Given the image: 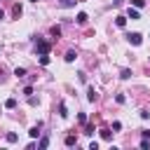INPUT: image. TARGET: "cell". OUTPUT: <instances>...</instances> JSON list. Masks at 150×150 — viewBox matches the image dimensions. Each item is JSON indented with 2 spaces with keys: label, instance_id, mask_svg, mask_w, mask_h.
<instances>
[{
  "label": "cell",
  "instance_id": "6",
  "mask_svg": "<svg viewBox=\"0 0 150 150\" xmlns=\"http://www.w3.org/2000/svg\"><path fill=\"white\" fill-rule=\"evenodd\" d=\"M129 19H134V21H136V19H141V14H138V9H136V7H129Z\"/></svg>",
  "mask_w": 150,
  "mask_h": 150
},
{
  "label": "cell",
  "instance_id": "14",
  "mask_svg": "<svg viewBox=\"0 0 150 150\" xmlns=\"http://www.w3.org/2000/svg\"><path fill=\"white\" fill-rule=\"evenodd\" d=\"M47 145H49V136H42L40 143H38V148H47Z\"/></svg>",
  "mask_w": 150,
  "mask_h": 150
},
{
  "label": "cell",
  "instance_id": "13",
  "mask_svg": "<svg viewBox=\"0 0 150 150\" xmlns=\"http://www.w3.org/2000/svg\"><path fill=\"white\" fill-rule=\"evenodd\" d=\"M16 141H19V136H16L14 131H9V134H7V143H16Z\"/></svg>",
  "mask_w": 150,
  "mask_h": 150
},
{
  "label": "cell",
  "instance_id": "7",
  "mask_svg": "<svg viewBox=\"0 0 150 150\" xmlns=\"http://www.w3.org/2000/svg\"><path fill=\"white\" fill-rule=\"evenodd\" d=\"M21 12H23V7H21V5L16 2V5L12 7V14H14V16H21Z\"/></svg>",
  "mask_w": 150,
  "mask_h": 150
},
{
  "label": "cell",
  "instance_id": "26",
  "mask_svg": "<svg viewBox=\"0 0 150 150\" xmlns=\"http://www.w3.org/2000/svg\"><path fill=\"white\" fill-rule=\"evenodd\" d=\"M141 136H143V138H150V131H148V129H143V131H141Z\"/></svg>",
  "mask_w": 150,
  "mask_h": 150
},
{
  "label": "cell",
  "instance_id": "10",
  "mask_svg": "<svg viewBox=\"0 0 150 150\" xmlns=\"http://www.w3.org/2000/svg\"><path fill=\"white\" fill-rule=\"evenodd\" d=\"M101 138H103V141H110V138H112L110 129H101Z\"/></svg>",
  "mask_w": 150,
  "mask_h": 150
},
{
  "label": "cell",
  "instance_id": "20",
  "mask_svg": "<svg viewBox=\"0 0 150 150\" xmlns=\"http://www.w3.org/2000/svg\"><path fill=\"white\" fill-rule=\"evenodd\" d=\"M40 63H42V66H49V56H47V54H40Z\"/></svg>",
  "mask_w": 150,
  "mask_h": 150
},
{
  "label": "cell",
  "instance_id": "25",
  "mask_svg": "<svg viewBox=\"0 0 150 150\" xmlns=\"http://www.w3.org/2000/svg\"><path fill=\"white\" fill-rule=\"evenodd\" d=\"M115 101H117V103H124L127 98H124V94H117V96H115Z\"/></svg>",
  "mask_w": 150,
  "mask_h": 150
},
{
  "label": "cell",
  "instance_id": "3",
  "mask_svg": "<svg viewBox=\"0 0 150 150\" xmlns=\"http://www.w3.org/2000/svg\"><path fill=\"white\" fill-rule=\"evenodd\" d=\"M40 127H42L40 122H38L35 127H30V131H28V134H30V138H38V136H40Z\"/></svg>",
  "mask_w": 150,
  "mask_h": 150
},
{
  "label": "cell",
  "instance_id": "8",
  "mask_svg": "<svg viewBox=\"0 0 150 150\" xmlns=\"http://www.w3.org/2000/svg\"><path fill=\"white\" fill-rule=\"evenodd\" d=\"M87 19H89V16H87L84 12H80V14L75 16V21H77V23H87Z\"/></svg>",
  "mask_w": 150,
  "mask_h": 150
},
{
  "label": "cell",
  "instance_id": "15",
  "mask_svg": "<svg viewBox=\"0 0 150 150\" xmlns=\"http://www.w3.org/2000/svg\"><path fill=\"white\" fill-rule=\"evenodd\" d=\"M49 33H52L54 38H59V35H61V26H52V30H49Z\"/></svg>",
  "mask_w": 150,
  "mask_h": 150
},
{
  "label": "cell",
  "instance_id": "5",
  "mask_svg": "<svg viewBox=\"0 0 150 150\" xmlns=\"http://www.w3.org/2000/svg\"><path fill=\"white\" fill-rule=\"evenodd\" d=\"M66 145H68V148H73V145H77V138H75L73 134H68V136H66Z\"/></svg>",
  "mask_w": 150,
  "mask_h": 150
},
{
  "label": "cell",
  "instance_id": "1",
  "mask_svg": "<svg viewBox=\"0 0 150 150\" xmlns=\"http://www.w3.org/2000/svg\"><path fill=\"white\" fill-rule=\"evenodd\" d=\"M35 52L38 54H49V42L47 40H38L35 42Z\"/></svg>",
  "mask_w": 150,
  "mask_h": 150
},
{
  "label": "cell",
  "instance_id": "22",
  "mask_svg": "<svg viewBox=\"0 0 150 150\" xmlns=\"http://www.w3.org/2000/svg\"><path fill=\"white\" fill-rule=\"evenodd\" d=\"M141 148H143V150H150V138H143V141H141Z\"/></svg>",
  "mask_w": 150,
  "mask_h": 150
},
{
  "label": "cell",
  "instance_id": "4",
  "mask_svg": "<svg viewBox=\"0 0 150 150\" xmlns=\"http://www.w3.org/2000/svg\"><path fill=\"white\" fill-rule=\"evenodd\" d=\"M87 98H89V101H91V103H94V101H96V98H98V94H96V91H94V87H89V89H87Z\"/></svg>",
  "mask_w": 150,
  "mask_h": 150
},
{
  "label": "cell",
  "instance_id": "18",
  "mask_svg": "<svg viewBox=\"0 0 150 150\" xmlns=\"http://www.w3.org/2000/svg\"><path fill=\"white\" fill-rule=\"evenodd\" d=\"M59 115H61V117H68V110H66V103H61V105H59Z\"/></svg>",
  "mask_w": 150,
  "mask_h": 150
},
{
  "label": "cell",
  "instance_id": "23",
  "mask_svg": "<svg viewBox=\"0 0 150 150\" xmlns=\"http://www.w3.org/2000/svg\"><path fill=\"white\" fill-rule=\"evenodd\" d=\"M77 0H61V7H73Z\"/></svg>",
  "mask_w": 150,
  "mask_h": 150
},
{
  "label": "cell",
  "instance_id": "2",
  "mask_svg": "<svg viewBox=\"0 0 150 150\" xmlns=\"http://www.w3.org/2000/svg\"><path fill=\"white\" fill-rule=\"evenodd\" d=\"M127 40H129L131 45H141V42H143V35H141V33H129Z\"/></svg>",
  "mask_w": 150,
  "mask_h": 150
},
{
  "label": "cell",
  "instance_id": "12",
  "mask_svg": "<svg viewBox=\"0 0 150 150\" xmlns=\"http://www.w3.org/2000/svg\"><path fill=\"white\" fill-rule=\"evenodd\" d=\"M5 108H9V110L16 108V98H7V101H5Z\"/></svg>",
  "mask_w": 150,
  "mask_h": 150
},
{
  "label": "cell",
  "instance_id": "29",
  "mask_svg": "<svg viewBox=\"0 0 150 150\" xmlns=\"http://www.w3.org/2000/svg\"><path fill=\"white\" fill-rule=\"evenodd\" d=\"M30 2H38V0H30Z\"/></svg>",
  "mask_w": 150,
  "mask_h": 150
},
{
  "label": "cell",
  "instance_id": "17",
  "mask_svg": "<svg viewBox=\"0 0 150 150\" xmlns=\"http://www.w3.org/2000/svg\"><path fill=\"white\" fill-rule=\"evenodd\" d=\"M120 77H122V80H129V77H131V70H129V68H124V70L120 73Z\"/></svg>",
  "mask_w": 150,
  "mask_h": 150
},
{
  "label": "cell",
  "instance_id": "16",
  "mask_svg": "<svg viewBox=\"0 0 150 150\" xmlns=\"http://www.w3.org/2000/svg\"><path fill=\"white\" fill-rule=\"evenodd\" d=\"M66 61H68V63H73V61H75V52H73V49H70V52H66Z\"/></svg>",
  "mask_w": 150,
  "mask_h": 150
},
{
  "label": "cell",
  "instance_id": "11",
  "mask_svg": "<svg viewBox=\"0 0 150 150\" xmlns=\"http://www.w3.org/2000/svg\"><path fill=\"white\" fill-rule=\"evenodd\" d=\"M115 23H117L120 28H124V26H127V16H117V19H115Z\"/></svg>",
  "mask_w": 150,
  "mask_h": 150
},
{
  "label": "cell",
  "instance_id": "28",
  "mask_svg": "<svg viewBox=\"0 0 150 150\" xmlns=\"http://www.w3.org/2000/svg\"><path fill=\"white\" fill-rule=\"evenodd\" d=\"M2 19H5V12H2V9H0V21H2Z\"/></svg>",
  "mask_w": 150,
  "mask_h": 150
},
{
  "label": "cell",
  "instance_id": "27",
  "mask_svg": "<svg viewBox=\"0 0 150 150\" xmlns=\"http://www.w3.org/2000/svg\"><path fill=\"white\" fill-rule=\"evenodd\" d=\"M122 2H124V0H115V7H120V5H122Z\"/></svg>",
  "mask_w": 150,
  "mask_h": 150
},
{
  "label": "cell",
  "instance_id": "24",
  "mask_svg": "<svg viewBox=\"0 0 150 150\" xmlns=\"http://www.w3.org/2000/svg\"><path fill=\"white\" fill-rule=\"evenodd\" d=\"M77 122H80V124H84V122H87V115H84V112H80V115H77Z\"/></svg>",
  "mask_w": 150,
  "mask_h": 150
},
{
  "label": "cell",
  "instance_id": "9",
  "mask_svg": "<svg viewBox=\"0 0 150 150\" xmlns=\"http://www.w3.org/2000/svg\"><path fill=\"white\" fill-rule=\"evenodd\" d=\"M94 131H96L94 124H87V122H84V134H87V136H94Z\"/></svg>",
  "mask_w": 150,
  "mask_h": 150
},
{
  "label": "cell",
  "instance_id": "21",
  "mask_svg": "<svg viewBox=\"0 0 150 150\" xmlns=\"http://www.w3.org/2000/svg\"><path fill=\"white\" fill-rule=\"evenodd\" d=\"M14 75H16V77H23V75H26V68H14Z\"/></svg>",
  "mask_w": 150,
  "mask_h": 150
},
{
  "label": "cell",
  "instance_id": "19",
  "mask_svg": "<svg viewBox=\"0 0 150 150\" xmlns=\"http://www.w3.org/2000/svg\"><path fill=\"white\" fill-rule=\"evenodd\" d=\"M131 5H134L136 9H141V7H145V0H131Z\"/></svg>",
  "mask_w": 150,
  "mask_h": 150
}]
</instances>
